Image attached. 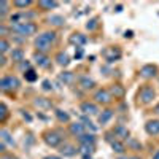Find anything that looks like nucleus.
I'll return each instance as SVG.
<instances>
[{"instance_id": "nucleus-20", "label": "nucleus", "mask_w": 159, "mask_h": 159, "mask_svg": "<svg viewBox=\"0 0 159 159\" xmlns=\"http://www.w3.org/2000/svg\"><path fill=\"white\" fill-rule=\"evenodd\" d=\"M48 21H49V24L56 25V27H61V25L65 24V18H62V16H59V15H52V16H49Z\"/></svg>"}, {"instance_id": "nucleus-38", "label": "nucleus", "mask_w": 159, "mask_h": 159, "mask_svg": "<svg viewBox=\"0 0 159 159\" xmlns=\"http://www.w3.org/2000/svg\"><path fill=\"white\" fill-rule=\"evenodd\" d=\"M43 159H61V157H57V156H46V157H43Z\"/></svg>"}, {"instance_id": "nucleus-5", "label": "nucleus", "mask_w": 159, "mask_h": 159, "mask_svg": "<svg viewBox=\"0 0 159 159\" xmlns=\"http://www.w3.org/2000/svg\"><path fill=\"white\" fill-rule=\"evenodd\" d=\"M92 99H94L97 105H108L113 100V96L108 89H97L94 92V96H92Z\"/></svg>"}, {"instance_id": "nucleus-4", "label": "nucleus", "mask_w": 159, "mask_h": 159, "mask_svg": "<svg viewBox=\"0 0 159 159\" xmlns=\"http://www.w3.org/2000/svg\"><path fill=\"white\" fill-rule=\"evenodd\" d=\"M137 97H139V100H140L142 103L148 105V103H151V102L156 99V91H154V88L150 86V84H143V86L140 88V91H139Z\"/></svg>"}, {"instance_id": "nucleus-2", "label": "nucleus", "mask_w": 159, "mask_h": 159, "mask_svg": "<svg viewBox=\"0 0 159 159\" xmlns=\"http://www.w3.org/2000/svg\"><path fill=\"white\" fill-rule=\"evenodd\" d=\"M10 30L16 35H21V37H30V35L37 34L38 25L32 21H29V22H11Z\"/></svg>"}, {"instance_id": "nucleus-40", "label": "nucleus", "mask_w": 159, "mask_h": 159, "mask_svg": "<svg viewBox=\"0 0 159 159\" xmlns=\"http://www.w3.org/2000/svg\"><path fill=\"white\" fill-rule=\"evenodd\" d=\"M127 159H140L139 156H130V157H127Z\"/></svg>"}, {"instance_id": "nucleus-14", "label": "nucleus", "mask_w": 159, "mask_h": 159, "mask_svg": "<svg viewBox=\"0 0 159 159\" xmlns=\"http://www.w3.org/2000/svg\"><path fill=\"white\" fill-rule=\"evenodd\" d=\"M113 118V110L111 108H107V110H103L100 115H99V124H107L110 119Z\"/></svg>"}, {"instance_id": "nucleus-25", "label": "nucleus", "mask_w": 159, "mask_h": 159, "mask_svg": "<svg viewBox=\"0 0 159 159\" xmlns=\"http://www.w3.org/2000/svg\"><path fill=\"white\" fill-rule=\"evenodd\" d=\"M0 137H2V142H3V143H10V145H15V140L11 139L10 132H8L7 129H2V130H0Z\"/></svg>"}, {"instance_id": "nucleus-31", "label": "nucleus", "mask_w": 159, "mask_h": 159, "mask_svg": "<svg viewBox=\"0 0 159 159\" xmlns=\"http://www.w3.org/2000/svg\"><path fill=\"white\" fill-rule=\"evenodd\" d=\"M0 121L2 123H5V119H7V116H8V108H7V105L2 102V105H0Z\"/></svg>"}, {"instance_id": "nucleus-39", "label": "nucleus", "mask_w": 159, "mask_h": 159, "mask_svg": "<svg viewBox=\"0 0 159 159\" xmlns=\"http://www.w3.org/2000/svg\"><path fill=\"white\" fill-rule=\"evenodd\" d=\"M154 113H156V115H159V103L154 107Z\"/></svg>"}, {"instance_id": "nucleus-7", "label": "nucleus", "mask_w": 159, "mask_h": 159, "mask_svg": "<svg viewBox=\"0 0 159 159\" xmlns=\"http://www.w3.org/2000/svg\"><path fill=\"white\" fill-rule=\"evenodd\" d=\"M157 75V65L156 64H145L140 69V76L143 80H153Z\"/></svg>"}, {"instance_id": "nucleus-10", "label": "nucleus", "mask_w": 159, "mask_h": 159, "mask_svg": "<svg viewBox=\"0 0 159 159\" xmlns=\"http://www.w3.org/2000/svg\"><path fill=\"white\" fill-rule=\"evenodd\" d=\"M145 130L148 135H159V119H150L145 124Z\"/></svg>"}, {"instance_id": "nucleus-35", "label": "nucleus", "mask_w": 159, "mask_h": 159, "mask_svg": "<svg viewBox=\"0 0 159 159\" xmlns=\"http://www.w3.org/2000/svg\"><path fill=\"white\" fill-rule=\"evenodd\" d=\"M96 22H97V19H92V21H91V24L88 22V25H86V27H88V29H91V30H92V29H96V25H97Z\"/></svg>"}, {"instance_id": "nucleus-36", "label": "nucleus", "mask_w": 159, "mask_h": 159, "mask_svg": "<svg viewBox=\"0 0 159 159\" xmlns=\"http://www.w3.org/2000/svg\"><path fill=\"white\" fill-rule=\"evenodd\" d=\"M2 159H18V157H15V156H7V154H3V156H2Z\"/></svg>"}, {"instance_id": "nucleus-21", "label": "nucleus", "mask_w": 159, "mask_h": 159, "mask_svg": "<svg viewBox=\"0 0 159 159\" xmlns=\"http://www.w3.org/2000/svg\"><path fill=\"white\" fill-rule=\"evenodd\" d=\"M76 151L78 150L75 147H72V145H64V147L61 148V154H64V156H75Z\"/></svg>"}, {"instance_id": "nucleus-37", "label": "nucleus", "mask_w": 159, "mask_h": 159, "mask_svg": "<svg viewBox=\"0 0 159 159\" xmlns=\"http://www.w3.org/2000/svg\"><path fill=\"white\" fill-rule=\"evenodd\" d=\"M153 159H159V150H156V153L153 154Z\"/></svg>"}, {"instance_id": "nucleus-3", "label": "nucleus", "mask_w": 159, "mask_h": 159, "mask_svg": "<svg viewBox=\"0 0 159 159\" xmlns=\"http://www.w3.org/2000/svg\"><path fill=\"white\" fill-rule=\"evenodd\" d=\"M19 86H21V83H19L18 76H15V75H5V76H2V80H0V89H2L3 92H13Z\"/></svg>"}, {"instance_id": "nucleus-13", "label": "nucleus", "mask_w": 159, "mask_h": 159, "mask_svg": "<svg viewBox=\"0 0 159 159\" xmlns=\"http://www.w3.org/2000/svg\"><path fill=\"white\" fill-rule=\"evenodd\" d=\"M11 61L16 62V64L24 62V51L21 48H13V51H11Z\"/></svg>"}, {"instance_id": "nucleus-26", "label": "nucleus", "mask_w": 159, "mask_h": 159, "mask_svg": "<svg viewBox=\"0 0 159 159\" xmlns=\"http://www.w3.org/2000/svg\"><path fill=\"white\" fill-rule=\"evenodd\" d=\"M72 43H78V45H84L86 43V37L81 35V34H73L72 38H70Z\"/></svg>"}, {"instance_id": "nucleus-28", "label": "nucleus", "mask_w": 159, "mask_h": 159, "mask_svg": "<svg viewBox=\"0 0 159 159\" xmlns=\"http://www.w3.org/2000/svg\"><path fill=\"white\" fill-rule=\"evenodd\" d=\"M32 5V0H16V2H13V7L16 8H27Z\"/></svg>"}, {"instance_id": "nucleus-18", "label": "nucleus", "mask_w": 159, "mask_h": 159, "mask_svg": "<svg viewBox=\"0 0 159 159\" xmlns=\"http://www.w3.org/2000/svg\"><path fill=\"white\" fill-rule=\"evenodd\" d=\"M34 103H35V107H38V108H51L52 107V103L48 99H45V97H37V100Z\"/></svg>"}, {"instance_id": "nucleus-12", "label": "nucleus", "mask_w": 159, "mask_h": 159, "mask_svg": "<svg viewBox=\"0 0 159 159\" xmlns=\"http://www.w3.org/2000/svg\"><path fill=\"white\" fill-rule=\"evenodd\" d=\"M78 143L80 145H94L96 143V137H94V134H84L83 135H80L78 137Z\"/></svg>"}, {"instance_id": "nucleus-23", "label": "nucleus", "mask_w": 159, "mask_h": 159, "mask_svg": "<svg viewBox=\"0 0 159 159\" xmlns=\"http://www.w3.org/2000/svg\"><path fill=\"white\" fill-rule=\"evenodd\" d=\"M111 96H115V99L123 97V96H124L123 86H121V84H113V88H111Z\"/></svg>"}, {"instance_id": "nucleus-34", "label": "nucleus", "mask_w": 159, "mask_h": 159, "mask_svg": "<svg viewBox=\"0 0 159 159\" xmlns=\"http://www.w3.org/2000/svg\"><path fill=\"white\" fill-rule=\"evenodd\" d=\"M83 124H84V127H88V129H91L92 132H96V129H97V127H94V126H92V123L89 121V119H86V118L83 119Z\"/></svg>"}, {"instance_id": "nucleus-9", "label": "nucleus", "mask_w": 159, "mask_h": 159, "mask_svg": "<svg viewBox=\"0 0 159 159\" xmlns=\"http://www.w3.org/2000/svg\"><path fill=\"white\" fill-rule=\"evenodd\" d=\"M80 110H81L83 113L86 115H97L99 111V107H97V103L96 102H83L81 105H80Z\"/></svg>"}, {"instance_id": "nucleus-22", "label": "nucleus", "mask_w": 159, "mask_h": 159, "mask_svg": "<svg viewBox=\"0 0 159 159\" xmlns=\"http://www.w3.org/2000/svg\"><path fill=\"white\" fill-rule=\"evenodd\" d=\"M54 115H56V118L59 119L61 123H69L70 121V115L67 111H64V110H56Z\"/></svg>"}, {"instance_id": "nucleus-29", "label": "nucleus", "mask_w": 159, "mask_h": 159, "mask_svg": "<svg viewBox=\"0 0 159 159\" xmlns=\"http://www.w3.org/2000/svg\"><path fill=\"white\" fill-rule=\"evenodd\" d=\"M80 153L81 154H91L94 151V145H80Z\"/></svg>"}, {"instance_id": "nucleus-8", "label": "nucleus", "mask_w": 159, "mask_h": 159, "mask_svg": "<svg viewBox=\"0 0 159 159\" xmlns=\"http://www.w3.org/2000/svg\"><path fill=\"white\" fill-rule=\"evenodd\" d=\"M34 61H35V64L38 65V67H42V69H48L51 65V59L48 57V54H45V52L35 51L34 52Z\"/></svg>"}, {"instance_id": "nucleus-24", "label": "nucleus", "mask_w": 159, "mask_h": 159, "mask_svg": "<svg viewBox=\"0 0 159 159\" xmlns=\"http://www.w3.org/2000/svg\"><path fill=\"white\" fill-rule=\"evenodd\" d=\"M111 148H113V151L115 153H118V154H123L124 153V143L123 142H119V140H115V142H111Z\"/></svg>"}, {"instance_id": "nucleus-33", "label": "nucleus", "mask_w": 159, "mask_h": 159, "mask_svg": "<svg viewBox=\"0 0 159 159\" xmlns=\"http://www.w3.org/2000/svg\"><path fill=\"white\" fill-rule=\"evenodd\" d=\"M61 80L65 83H70L72 80H73V73L72 72H65V75H61Z\"/></svg>"}, {"instance_id": "nucleus-19", "label": "nucleus", "mask_w": 159, "mask_h": 159, "mask_svg": "<svg viewBox=\"0 0 159 159\" xmlns=\"http://www.w3.org/2000/svg\"><path fill=\"white\" fill-rule=\"evenodd\" d=\"M113 132H115V135L119 137V139H129V130L124 126H116Z\"/></svg>"}, {"instance_id": "nucleus-1", "label": "nucleus", "mask_w": 159, "mask_h": 159, "mask_svg": "<svg viewBox=\"0 0 159 159\" xmlns=\"http://www.w3.org/2000/svg\"><path fill=\"white\" fill-rule=\"evenodd\" d=\"M56 40H57V34L54 30H46V32H42L40 35H37L34 46L38 52H45L46 54V52L54 46Z\"/></svg>"}, {"instance_id": "nucleus-6", "label": "nucleus", "mask_w": 159, "mask_h": 159, "mask_svg": "<svg viewBox=\"0 0 159 159\" xmlns=\"http://www.w3.org/2000/svg\"><path fill=\"white\" fill-rule=\"evenodd\" d=\"M62 140H64V137L59 134V132H56V130H51V132H46V134H45V142L49 145V147H52V148L59 147V145L62 143Z\"/></svg>"}, {"instance_id": "nucleus-16", "label": "nucleus", "mask_w": 159, "mask_h": 159, "mask_svg": "<svg viewBox=\"0 0 159 159\" xmlns=\"http://www.w3.org/2000/svg\"><path fill=\"white\" fill-rule=\"evenodd\" d=\"M80 86H81L83 89H86V91H89V89H92L96 86V83H94V80H91L88 76H83L81 80H80Z\"/></svg>"}, {"instance_id": "nucleus-15", "label": "nucleus", "mask_w": 159, "mask_h": 159, "mask_svg": "<svg viewBox=\"0 0 159 159\" xmlns=\"http://www.w3.org/2000/svg\"><path fill=\"white\" fill-rule=\"evenodd\" d=\"M56 61H57V64L61 65V67H67V65L70 64V57H69V54H67V52H64V51L57 52Z\"/></svg>"}, {"instance_id": "nucleus-11", "label": "nucleus", "mask_w": 159, "mask_h": 159, "mask_svg": "<svg viewBox=\"0 0 159 159\" xmlns=\"http://www.w3.org/2000/svg\"><path fill=\"white\" fill-rule=\"evenodd\" d=\"M69 129H70V134L75 135V137L83 135V134H84V130H86V127H84L83 123H73V124H70Z\"/></svg>"}, {"instance_id": "nucleus-17", "label": "nucleus", "mask_w": 159, "mask_h": 159, "mask_svg": "<svg viewBox=\"0 0 159 159\" xmlns=\"http://www.w3.org/2000/svg\"><path fill=\"white\" fill-rule=\"evenodd\" d=\"M57 2H51V0H42V2H38V7L42 8V10H45V11H48V10H52V8H57Z\"/></svg>"}, {"instance_id": "nucleus-30", "label": "nucleus", "mask_w": 159, "mask_h": 159, "mask_svg": "<svg viewBox=\"0 0 159 159\" xmlns=\"http://www.w3.org/2000/svg\"><path fill=\"white\" fill-rule=\"evenodd\" d=\"M24 76H25V80H27V81H35V80L38 78V75L35 73L34 69H29L27 72H24Z\"/></svg>"}, {"instance_id": "nucleus-27", "label": "nucleus", "mask_w": 159, "mask_h": 159, "mask_svg": "<svg viewBox=\"0 0 159 159\" xmlns=\"http://www.w3.org/2000/svg\"><path fill=\"white\" fill-rule=\"evenodd\" d=\"M8 51H10V42L2 37V40H0V52H2V56H5Z\"/></svg>"}, {"instance_id": "nucleus-32", "label": "nucleus", "mask_w": 159, "mask_h": 159, "mask_svg": "<svg viewBox=\"0 0 159 159\" xmlns=\"http://www.w3.org/2000/svg\"><path fill=\"white\" fill-rule=\"evenodd\" d=\"M8 7H10L8 2H0V16L2 18H5L8 15Z\"/></svg>"}]
</instances>
